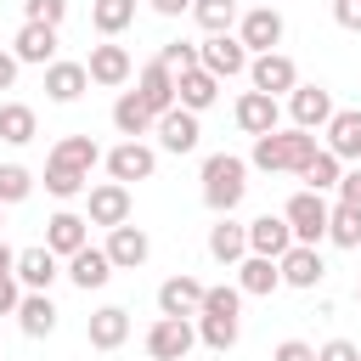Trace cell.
<instances>
[{
  "mask_svg": "<svg viewBox=\"0 0 361 361\" xmlns=\"http://www.w3.org/2000/svg\"><path fill=\"white\" fill-rule=\"evenodd\" d=\"M85 226H90L85 214H73V209H56V214L45 220V248H51L56 259H68L73 248H85V243H90V231H85Z\"/></svg>",
  "mask_w": 361,
  "mask_h": 361,
  "instance_id": "obj_17",
  "label": "cell"
},
{
  "mask_svg": "<svg viewBox=\"0 0 361 361\" xmlns=\"http://www.w3.org/2000/svg\"><path fill=\"white\" fill-rule=\"evenodd\" d=\"M288 113H293L299 130H322V124L333 118V96H327L322 85H293V90H288Z\"/></svg>",
  "mask_w": 361,
  "mask_h": 361,
  "instance_id": "obj_14",
  "label": "cell"
},
{
  "mask_svg": "<svg viewBox=\"0 0 361 361\" xmlns=\"http://www.w3.org/2000/svg\"><path fill=\"white\" fill-rule=\"evenodd\" d=\"M11 85H17V56L0 51V90H11Z\"/></svg>",
  "mask_w": 361,
  "mask_h": 361,
  "instance_id": "obj_48",
  "label": "cell"
},
{
  "mask_svg": "<svg viewBox=\"0 0 361 361\" xmlns=\"http://www.w3.org/2000/svg\"><path fill=\"white\" fill-rule=\"evenodd\" d=\"M34 130H39V118H34V107H28V102H6V107H0V141L28 147V141H34Z\"/></svg>",
  "mask_w": 361,
  "mask_h": 361,
  "instance_id": "obj_34",
  "label": "cell"
},
{
  "mask_svg": "<svg viewBox=\"0 0 361 361\" xmlns=\"http://www.w3.org/2000/svg\"><path fill=\"white\" fill-rule=\"evenodd\" d=\"M0 209H6V203H0ZM0 226H6V220H0Z\"/></svg>",
  "mask_w": 361,
  "mask_h": 361,
  "instance_id": "obj_52",
  "label": "cell"
},
{
  "mask_svg": "<svg viewBox=\"0 0 361 361\" xmlns=\"http://www.w3.org/2000/svg\"><path fill=\"white\" fill-rule=\"evenodd\" d=\"M11 265H17V248H6V243H0V271H11Z\"/></svg>",
  "mask_w": 361,
  "mask_h": 361,
  "instance_id": "obj_50",
  "label": "cell"
},
{
  "mask_svg": "<svg viewBox=\"0 0 361 361\" xmlns=\"http://www.w3.org/2000/svg\"><path fill=\"white\" fill-rule=\"evenodd\" d=\"M288 248H293V231H288V220H282V214H259V220H248V254L282 259Z\"/></svg>",
  "mask_w": 361,
  "mask_h": 361,
  "instance_id": "obj_22",
  "label": "cell"
},
{
  "mask_svg": "<svg viewBox=\"0 0 361 361\" xmlns=\"http://www.w3.org/2000/svg\"><path fill=\"white\" fill-rule=\"evenodd\" d=\"M203 310H226V316H237V310H243V288H226V282H220V288H203L197 316H203Z\"/></svg>",
  "mask_w": 361,
  "mask_h": 361,
  "instance_id": "obj_40",
  "label": "cell"
},
{
  "mask_svg": "<svg viewBox=\"0 0 361 361\" xmlns=\"http://www.w3.org/2000/svg\"><path fill=\"white\" fill-rule=\"evenodd\" d=\"M192 344H197L192 316H158V322L147 327V355H152V361H186Z\"/></svg>",
  "mask_w": 361,
  "mask_h": 361,
  "instance_id": "obj_4",
  "label": "cell"
},
{
  "mask_svg": "<svg viewBox=\"0 0 361 361\" xmlns=\"http://www.w3.org/2000/svg\"><path fill=\"white\" fill-rule=\"evenodd\" d=\"M68 17V0H23V23H62Z\"/></svg>",
  "mask_w": 361,
  "mask_h": 361,
  "instance_id": "obj_42",
  "label": "cell"
},
{
  "mask_svg": "<svg viewBox=\"0 0 361 361\" xmlns=\"http://www.w3.org/2000/svg\"><path fill=\"white\" fill-rule=\"evenodd\" d=\"M152 124H158V118H152V113H147V102H141V96H135V90H124V96H118V102H113V130H118V135H124V141H141V135H147V130H152Z\"/></svg>",
  "mask_w": 361,
  "mask_h": 361,
  "instance_id": "obj_29",
  "label": "cell"
},
{
  "mask_svg": "<svg viewBox=\"0 0 361 361\" xmlns=\"http://www.w3.org/2000/svg\"><path fill=\"white\" fill-rule=\"evenodd\" d=\"M130 23H135V0H96V6H90V28L107 34V39L124 34Z\"/></svg>",
  "mask_w": 361,
  "mask_h": 361,
  "instance_id": "obj_35",
  "label": "cell"
},
{
  "mask_svg": "<svg viewBox=\"0 0 361 361\" xmlns=\"http://www.w3.org/2000/svg\"><path fill=\"white\" fill-rule=\"evenodd\" d=\"M85 85H90V73H85V62H45V96L51 102H79L85 96Z\"/></svg>",
  "mask_w": 361,
  "mask_h": 361,
  "instance_id": "obj_27",
  "label": "cell"
},
{
  "mask_svg": "<svg viewBox=\"0 0 361 361\" xmlns=\"http://www.w3.org/2000/svg\"><path fill=\"white\" fill-rule=\"evenodd\" d=\"M197 305H203V282L186 271L158 288V316H197Z\"/></svg>",
  "mask_w": 361,
  "mask_h": 361,
  "instance_id": "obj_25",
  "label": "cell"
},
{
  "mask_svg": "<svg viewBox=\"0 0 361 361\" xmlns=\"http://www.w3.org/2000/svg\"><path fill=\"white\" fill-rule=\"evenodd\" d=\"M135 96L147 102V113H152V118H158V113H169V107H175V73L152 56V62L135 73Z\"/></svg>",
  "mask_w": 361,
  "mask_h": 361,
  "instance_id": "obj_13",
  "label": "cell"
},
{
  "mask_svg": "<svg viewBox=\"0 0 361 361\" xmlns=\"http://www.w3.org/2000/svg\"><path fill=\"white\" fill-rule=\"evenodd\" d=\"M51 164H68V169H79V175H90V169L102 164V147H96L90 135H62V141L51 147Z\"/></svg>",
  "mask_w": 361,
  "mask_h": 361,
  "instance_id": "obj_31",
  "label": "cell"
},
{
  "mask_svg": "<svg viewBox=\"0 0 361 361\" xmlns=\"http://www.w3.org/2000/svg\"><path fill=\"white\" fill-rule=\"evenodd\" d=\"M282 220H288V231H293V243H327V197L322 192H293L288 203H282Z\"/></svg>",
  "mask_w": 361,
  "mask_h": 361,
  "instance_id": "obj_3",
  "label": "cell"
},
{
  "mask_svg": "<svg viewBox=\"0 0 361 361\" xmlns=\"http://www.w3.org/2000/svg\"><path fill=\"white\" fill-rule=\"evenodd\" d=\"M248 79H254V90H265V96H288V90L299 85V68H293V56H282V51H259V56H248Z\"/></svg>",
  "mask_w": 361,
  "mask_h": 361,
  "instance_id": "obj_7",
  "label": "cell"
},
{
  "mask_svg": "<svg viewBox=\"0 0 361 361\" xmlns=\"http://www.w3.org/2000/svg\"><path fill=\"white\" fill-rule=\"evenodd\" d=\"M338 175H344V169H338V158H333L327 147H316V158L299 169V180H305L310 192H327V186H338Z\"/></svg>",
  "mask_w": 361,
  "mask_h": 361,
  "instance_id": "obj_37",
  "label": "cell"
},
{
  "mask_svg": "<svg viewBox=\"0 0 361 361\" xmlns=\"http://www.w3.org/2000/svg\"><path fill=\"white\" fill-rule=\"evenodd\" d=\"M175 102H180L186 113H203V107L220 102V79H214L209 68H186V73H175Z\"/></svg>",
  "mask_w": 361,
  "mask_h": 361,
  "instance_id": "obj_21",
  "label": "cell"
},
{
  "mask_svg": "<svg viewBox=\"0 0 361 361\" xmlns=\"http://www.w3.org/2000/svg\"><path fill=\"white\" fill-rule=\"evenodd\" d=\"M152 11L158 17H180V11H192V0H152Z\"/></svg>",
  "mask_w": 361,
  "mask_h": 361,
  "instance_id": "obj_49",
  "label": "cell"
},
{
  "mask_svg": "<svg viewBox=\"0 0 361 361\" xmlns=\"http://www.w3.org/2000/svg\"><path fill=\"white\" fill-rule=\"evenodd\" d=\"M34 192V175L23 164H0V203H23Z\"/></svg>",
  "mask_w": 361,
  "mask_h": 361,
  "instance_id": "obj_39",
  "label": "cell"
},
{
  "mask_svg": "<svg viewBox=\"0 0 361 361\" xmlns=\"http://www.w3.org/2000/svg\"><path fill=\"white\" fill-rule=\"evenodd\" d=\"M68 276H73V288H85V293H90V288H107V282H113L107 248H90V243L73 248V254H68Z\"/></svg>",
  "mask_w": 361,
  "mask_h": 361,
  "instance_id": "obj_23",
  "label": "cell"
},
{
  "mask_svg": "<svg viewBox=\"0 0 361 361\" xmlns=\"http://www.w3.org/2000/svg\"><path fill=\"white\" fill-rule=\"evenodd\" d=\"M192 17H197L203 34H231V23L243 11H237V0H192Z\"/></svg>",
  "mask_w": 361,
  "mask_h": 361,
  "instance_id": "obj_36",
  "label": "cell"
},
{
  "mask_svg": "<svg viewBox=\"0 0 361 361\" xmlns=\"http://www.w3.org/2000/svg\"><path fill=\"white\" fill-rule=\"evenodd\" d=\"M248 197V158L237 152H209L203 158V203L214 214H231Z\"/></svg>",
  "mask_w": 361,
  "mask_h": 361,
  "instance_id": "obj_2",
  "label": "cell"
},
{
  "mask_svg": "<svg viewBox=\"0 0 361 361\" xmlns=\"http://www.w3.org/2000/svg\"><path fill=\"white\" fill-rule=\"evenodd\" d=\"M355 299H361V282H355Z\"/></svg>",
  "mask_w": 361,
  "mask_h": 361,
  "instance_id": "obj_51",
  "label": "cell"
},
{
  "mask_svg": "<svg viewBox=\"0 0 361 361\" xmlns=\"http://www.w3.org/2000/svg\"><path fill=\"white\" fill-rule=\"evenodd\" d=\"M147 254H152V237L141 231V226H113L107 231V259H113V271H135V265H147Z\"/></svg>",
  "mask_w": 361,
  "mask_h": 361,
  "instance_id": "obj_11",
  "label": "cell"
},
{
  "mask_svg": "<svg viewBox=\"0 0 361 361\" xmlns=\"http://www.w3.org/2000/svg\"><path fill=\"white\" fill-rule=\"evenodd\" d=\"M282 34H288V23H282V11L276 6H254V11H243L237 17V39L259 56V51H276L282 45Z\"/></svg>",
  "mask_w": 361,
  "mask_h": 361,
  "instance_id": "obj_6",
  "label": "cell"
},
{
  "mask_svg": "<svg viewBox=\"0 0 361 361\" xmlns=\"http://www.w3.org/2000/svg\"><path fill=\"white\" fill-rule=\"evenodd\" d=\"M237 288H243V293H254V299L276 293V288H282L276 259H265V254H243V259H237Z\"/></svg>",
  "mask_w": 361,
  "mask_h": 361,
  "instance_id": "obj_28",
  "label": "cell"
},
{
  "mask_svg": "<svg viewBox=\"0 0 361 361\" xmlns=\"http://www.w3.org/2000/svg\"><path fill=\"white\" fill-rule=\"evenodd\" d=\"M85 338H90V350H118V344L130 338V310H124V305H102V310H90Z\"/></svg>",
  "mask_w": 361,
  "mask_h": 361,
  "instance_id": "obj_19",
  "label": "cell"
},
{
  "mask_svg": "<svg viewBox=\"0 0 361 361\" xmlns=\"http://www.w3.org/2000/svg\"><path fill=\"white\" fill-rule=\"evenodd\" d=\"M231 113H237V130H243V135H265V130L282 124V107H276V96H265V90H243Z\"/></svg>",
  "mask_w": 361,
  "mask_h": 361,
  "instance_id": "obj_10",
  "label": "cell"
},
{
  "mask_svg": "<svg viewBox=\"0 0 361 361\" xmlns=\"http://www.w3.org/2000/svg\"><path fill=\"white\" fill-rule=\"evenodd\" d=\"M333 23L350 28V34H361V0H333Z\"/></svg>",
  "mask_w": 361,
  "mask_h": 361,
  "instance_id": "obj_46",
  "label": "cell"
},
{
  "mask_svg": "<svg viewBox=\"0 0 361 361\" xmlns=\"http://www.w3.org/2000/svg\"><path fill=\"white\" fill-rule=\"evenodd\" d=\"M158 62H164L169 73H186V68H197V45H186V39H169V45L158 51Z\"/></svg>",
  "mask_w": 361,
  "mask_h": 361,
  "instance_id": "obj_41",
  "label": "cell"
},
{
  "mask_svg": "<svg viewBox=\"0 0 361 361\" xmlns=\"http://www.w3.org/2000/svg\"><path fill=\"white\" fill-rule=\"evenodd\" d=\"M327 243H338V248H361V203H333L327 209Z\"/></svg>",
  "mask_w": 361,
  "mask_h": 361,
  "instance_id": "obj_33",
  "label": "cell"
},
{
  "mask_svg": "<svg viewBox=\"0 0 361 361\" xmlns=\"http://www.w3.org/2000/svg\"><path fill=\"white\" fill-rule=\"evenodd\" d=\"M197 68H209L214 79H237V73H248V45L237 34H209L197 45Z\"/></svg>",
  "mask_w": 361,
  "mask_h": 361,
  "instance_id": "obj_5",
  "label": "cell"
},
{
  "mask_svg": "<svg viewBox=\"0 0 361 361\" xmlns=\"http://www.w3.org/2000/svg\"><path fill=\"white\" fill-rule=\"evenodd\" d=\"M209 254L220 265H237L248 254V226H237L231 214H220V226H209Z\"/></svg>",
  "mask_w": 361,
  "mask_h": 361,
  "instance_id": "obj_30",
  "label": "cell"
},
{
  "mask_svg": "<svg viewBox=\"0 0 361 361\" xmlns=\"http://www.w3.org/2000/svg\"><path fill=\"white\" fill-rule=\"evenodd\" d=\"M17 299H23V282L11 271H0V316H17Z\"/></svg>",
  "mask_w": 361,
  "mask_h": 361,
  "instance_id": "obj_43",
  "label": "cell"
},
{
  "mask_svg": "<svg viewBox=\"0 0 361 361\" xmlns=\"http://www.w3.org/2000/svg\"><path fill=\"white\" fill-rule=\"evenodd\" d=\"M276 271H282V282H288V288H305V293H310V288L327 276V265H322V248H310V243H293V248L276 259Z\"/></svg>",
  "mask_w": 361,
  "mask_h": 361,
  "instance_id": "obj_12",
  "label": "cell"
},
{
  "mask_svg": "<svg viewBox=\"0 0 361 361\" xmlns=\"http://www.w3.org/2000/svg\"><path fill=\"white\" fill-rule=\"evenodd\" d=\"M102 164H107V175H113V180H124V186H130V180H152L158 152H152L147 141H118V147H113Z\"/></svg>",
  "mask_w": 361,
  "mask_h": 361,
  "instance_id": "obj_8",
  "label": "cell"
},
{
  "mask_svg": "<svg viewBox=\"0 0 361 361\" xmlns=\"http://www.w3.org/2000/svg\"><path fill=\"white\" fill-rule=\"evenodd\" d=\"M271 361H316V344H305V338H282Z\"/></svg>",
  "mask_w": 361,
  "mask_h": 361,
  "instance_id": "obj_44",
  "label": "cell"
},
{
  "mask_svg": "<svg viewBox=\"0 0 361 361\" xmlns=\"http://www.w3.org/2000/svg\"><path fill=\"white\" fill-rule=\"evenodd\" d=\"M17 327H23L28 338H51V333H56V305H51V293L28 288V293L17 299Z\"/></svg>",
  "mask_w": 361,
  "mask_h": 361,
  "instance_id": "obj_26",
  "label": "cell"
},
{
  "mask_svg": "<svg viewBox=\"0 0 361 361\" xmlns=\"http://www.w3.org/2000/svg\"><path fill=\"white\" fill-rule=\"evenodd\" d=\"M158 141H164V152H192L197 141H203V130H197V113H186L180 102L169 107V113H158Z\"/></svg>",
  "mask_w": 361,
  "mask_h": 361,
  "instance_id": "obj_15",
  "label": "cell"
},
{
  "mask_svg": "<svg viewBox=\"0 0 361 361\" xmlns=\"http://www.w3.org/2000/svg\"><path fill=\"white\" fill-rule=\"evenodd\" d=\"M130 68H135V62H130V51H124V45H113V39H107V45H90V62H85L90 85H107V90H113V85H124V79H130Z\"/></svg>",
  "mask_w": 361,
  "mask_h": 361,
  "instance_id": "obj_20",
  "label": "cell"
},
{
  "mask_svg": "<svg viewBox=\"0 0 361 361\" xmlns=\"http://www.w3.org/2000/svg\"><path fill=\"white\" fill-rule=\"evenodd\" d=\"M85 186H90V175H79V169H68V164H51V158H45V192H51V197H62V203H68V197H79Z\"/></svg>",
  "mask_w": 361,
  "mask_h": 361,
  "instance_id": "obj_38",
  "label": "cell"
},
{
  "mask_svg": "<svg viewBox=\"0 0 361 361\" xmlns=\"http://www.w3.org/2000/svg\"><path fill=\"white\" fill-rule=\"evenodd\" d=\"M130 220V186L124 180H102V186H90V226H124Z\"/></svg>",
  "mask_w": 361,
  "mask_h": 361,
  "instance_id": "obj_16",
  "label": "cell"
},
{
  "mask_svg": "<svg viewBox=\"0 0 361 361\" xmlns=\"http://www.w3.org/2000/svg\"><path fill=\"white\" fill-rule=\"evenodd\" d=\"M316 361H361V350H355L350 338H327V344L316 350Z\"/></svg>",
  "mask_w": 361,
  "mask_h": 361,
  "instance_id": "obj_45",
  "label": "cell"
},
{
  "mask_svg": "<svg viewBox=\"0 0 361 361\" xmlns=\"http://www.w3.org/2000/svg\"><path fill=\"white\" fill-rule=\"evenodd\" d=\"M11 56L17 62H56V28L51 23H23L17 28V39H11Z\"/></svg>",
  "mask_w": 361,
  "mask_h": 361,
  "instance_id": "obj_24",
  "label": "cell"
},
{
  "mask_svg": "<svg viewBox=\"0 0 361 361\" xmlns=\"http://www.w3.org/2000/svg\"><path fill=\"white\" fill-rule=\"evenodd\" d=\"M316 158V130H265V135H254V152H248V164L254 169H265V175H299L305 164Z\"/></svg>",
  "mask_w": 361,
  "mask_h": 361,
  "instance_id": "obj_1",
  "label": "cell"
},
{
  "mask_svg": "<svg viewBox=\"0 0 361 361\" xmlns=\"http://www.w3.org/2000/svg\"><path fill=\"white\" fill-rule=\"evenodd\" d=\"M327 130V152L338 158V164H361V107H333V118L322 124Z\"/></svg>",
  "mask_w": 361,
  "mask_h": 361,
  "instance_id": "obj_9",
  "label": "cell"
},
{
  "mask_svg": "<svg viewBox=\"0 0 361 361\" xmlns=\"http://www.w3.org/2000/svg\"><path fill=\"white\" fill-rule=\"evenodd\" d=\"M338 197H344V203H361V164H355L350 175H338Z\"/></svg>",
  "mask_w": 361,
  "mask_h": 361,
  "instance_id": "obj_47",
  "label": "cell"
},
{
  "mask_svg": "<svg viewBox=\"0 0 361 361\" xmlns=\"http://www.w3.org/2000/svg\"><path fill=\"white\" fill-rule=\"evenodd\" d=\"M197 338H203L209 350H220V355H226V350L243 338V322H237V316H226V310H203V316H197Z\"/></svg>",
  "mask_w": 361,
  "mask_h": 361,
  "instance_id": "obj_32",
  "label": "cell"
},
{
  "mask_svg": "<svg viewBox=\"0 0 361 361\" xmlns=\"http://www.w3.org/2000/svg\"><path fill=\"white\" fill-rule=\"evenodd\" d=\"M11 276L23 282V288H51L56 276H62V265H56V254L45 248V243H34V248H17V265H11Z\"/></svg>",
  "mask_w": 361,
  "mask_h": 361,
  "instance_id": "obj_18",
  "label": "cell"
}]
</instances>
